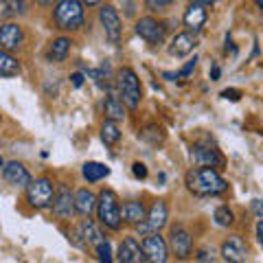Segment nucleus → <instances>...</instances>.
<instances>
[{"mask_svg":"<svg viewBox=\"0 0 263 263\" xmlns=\"http://www.w3.org/2000/svg\"><path fill=\"white\" fill-rule=\"evenodd\" d=\"M184 184L195 195H219L226 191V180L221 178L213 167H197L191 169L184 178Z\"/></svg>","mask_w":263,"mask_h":263,"instance_id":"1","label":"nucleus"},{"mask_svg":"<svg viewBox=\"0 0 263 263\" xmlns=\"http://www.w3.org/2000/svg\"><path fill=\"white\" fill-rule=\"evenodd\" d=\"M53 18L62 31H77L84 24V3L81 0H62L55 5Z\"/></svg>","mask_w":263,"mask_h":263,"instance_id":"2","label":"nucleus"},{"mask_svg":"<svg viewBox=\"0 0 263 263\" xmlns=\"http://www.w3.org/2000/svg\"><path fill=\"white\" fill-rule=\"evenodd\" d=\"M97 217L103 226H108L112 230L121 228V206H119V197L112 189H103L97 197Z\"/></svg>","mask_w":263,"mask_h":263,"instance_id":"3","label":"nucleus"},{"mask_svg":"<svg viewBox=\"0 0 263 263\" xmlns=\"http://www.w3.org/2000/svg\"><path fill=\"white\" fill-rule=\"evenodd\" d=\"M117 86H119V95L123 99V103H125L129 110H136L138 103H141V97H143L141 81H138L136 72L127 68V66H123L117 72Z\"/></svg>","mask_w":263,"mask_h":263,"instance_id":"4","label":"nucleus"},{"mask_svg":"<svg viewBox=\"0 0 263 263\" xmlns=\"http://www.w3.org/2000/svg\"><path fill=\"white\" fill-rule=\"evenodd\" d=\"M167 219H169L167 204L162 200H158V202H154V206L149 209V213H147V217L136 224V230H138V235H143V237L152 235V233H160V230L167 226Z\"/></svg>","mask_w":263,"mask_h":263,"instance_id":"5","label":"nucleus"},{"mask_svg":"<svg viewBox=\"0 0 263 263\" xmlns=\"http://www.w3.org/2000/svg\"><path fill=\"white\" fill-rule=\"evenodd\" d=\"M27 200L35 209H48L55 200V189L48 178H40L27 186Z\"/></svg>","mask_w":263,"mask_h":263,"instance_id":"6","label":"nucleus"},{"mask_svg":"<svg viewBox=\"0 0 263 263\" xmlns=\"http://www.w3.org/2000/svg\"><path fill=\"white\" fill-rule=\"evenodd\" d=\"M99 20H101L103 24V31H105V37H108V42L110 44H119L121 42V18H119V13L114 7L110 5H105L99 9Z\"/></svg>","mask_w":263,"mask_h":263,"instance_id":"7","label":"nucleus"},{"mask_svg":"<svg viewBox=\"0 0 263 263\" xmlns=\"http://www.w3.org/2000/svg\"><path fill=\"white\" fill-rule=\"evenodd\" d=\"M141 246H143V252H145L147 261H152V263H164L167 261V241L160 237V233L145 235Z\"/></svg>","mask_w":263,"mask_h":263,"instance_id":"8","label":"nucleus"},{"mask_svg":"<svg viewBox=\"0 0 263 263\" xmlns=\"http://www.w3.org/2000/svg\"><path fill=\"white\" fill-rule=\"evenodd\" d=\"M136 33L149 44H160L164 40V27L156 18H141L136 22Z\"/></svg>","mask_w":263,"mask_h":263,"instance_id":"9","label":"nucleus"},{"mask_svg":"<svg viewBox=\"0 0 263 263\" xmlns=\"http://www.w3.org/2000/svg\"><path fill=\"white\" fill-rule=\"evenodd\" d=\"M53 213L60 219H70L77 213L75 195H72L66 186H62L60 191H57V195H55V200H53Z\"/></svg>","mask_w":263,"mask_h":263,"instance_id":"10","label":"nucleus"},{"mask_svg":"<svg viewBox=\"0 0 263 263\" xmlns=\"http://www.w3.org/2000/svg\"><path fill=\"white\" fill-rule=\"evenodd\" d=\"M171 250H174V254L178 259H186L189 254H191V248H193V239L191 235H189V230L182 228V226H174L171 228Z\"/></svg>","mask_w":263,"mask_h":263,"instance_id":"11","label":"nucleus"},{"mask_svg":"<svg viewBox=\"0 0 263 263\" xmlns=\"http://www.w3.org/2000/svg\"><path fill=\"white\" fill-rule=\"evenodd\" d=\"M24 40V31L20 24L15 22H7L0 27V48H5V51H15Z\"/></svg>","mask_w":263,"mask_h":263,"instance_id":"12","label":"nucleus"},{"mask_svg":"<svg viewBox=\"0 0 263 263\" xmlns=\"http://www.w3.org/2000/svg\"><path fill=\"white\" fill-rule=\"evenodd\" d=\"M191 158L200 164V167H221V164H224L221 154L217 149H213V147H206V145H193Z\"/></svg>","mask_w":263,"mask_h":263,"instance_id":"13","label":"nucleus"},{"mask_svg":"<svg viewBox=\"0 0 263 263\" xmlns=\"http://www.w3.org/2000/svg\"><path fill=\"white\" fill-rule=\"evenodd\" d=\"M3 178L7 180L9 184L13 186H29L33 180H31V174L27 171V167L20 162H7L5 167H3Z\"/></svg>","mask_w":263,"mask_h":263,"instance_id":"14","label":"nucleus"},{"mask_svg":"<svg viewBox=\"0 0 263 263\" xmlns=\"http://www.w3.org/2000/svg\"><path fill=\"white\" fill-rule=\"evenodd\" d=\"M246 254H248V250H246V243L239 235L230 237V239L224 241V246H221V257L228 263H241V261H246Z\"/></svg>","mask_w":263,"mask_h":263,"instance_id":"15","label":"nucleus"},{"mask_svg":"<svg viewBox=\"0 0 263 263\" xmlns=\"http://www.w3.org/2000/svg\"><path fill=\"white\" fill-rule=\"evenodd\" d=\"M119 259L123 263H141V261H147L145 259V252H143V246L136 241V237H125V239L121 241Z\"/></svg>","mask_w":263,"mask_h":263,"instance_id":"16","label":"nucleus"},{"mask_svg":"<svg viewBox=\"0 0 263 263\" xmlns=\"http://www.w3.org/2000/svg\"><path fill=\"white\" fill-rule=\"evenodd\" d=\"M195 46H197L195 33L184 31V33H178V35H174V40H171V44H169V53L174 57H184L189 53H193Z\"/></svg>","mask_w":263,"mask_h":263,"instance_id":"17","label":"nucleus"},{"mask_svg":"<svg viewBox=\"0 0 263 263\" xmlns=\"http://www.w3.org/2000/svg\"><path fill=\"white\" fill-rule=\"evenodd\" d=\"M182 22H184V27L189 31H202V27L206 24V9H204V5H189V9L184 11L182 15Z\"/></svg>","mask_w":263,"mask_h":263,"instance_id":"18","label":"nucleus"},{"mask_svg":"<svg viewBox=\"0 0 263 263\" xmlns=\"http://www.w3.org/2000/svg\"><path fill=\"white\" fill-rule=\"evenodd\" d=\"M75 204H77V213L84 217H90V213L97 209V195L88 189H79L75 193Z\"/></svg>","mask_w":263,"mask_h":263,"instance_id":"19","label":"nucleus"},{"mask_svg":"<svg viewBox=\"0 0 263 263\" xmlns=\"http://www.w3.org/2000/svg\"><path fill=\"white\" fill-rule=\"evenodd\" d=\"M121 217L127 221V224H138V221H143L147 217V211L143 206V202H136V200H132V202H125L123 204V209H121Z\"/></svg>","mask_w":263,"mask_h":263,"instance_id":"20","label":"nucleus"},{"mask_svg":"<svg viewBox=\"0 0 263 263\" xmlns=\"http://www.w3.org/2000/svg\"><path fill=\"white\" fill-rule=\"evenodd\" d=\"M103 112H105V119L110 121H123L125 119V110H123V99H119L114 92H110L103 101Z\"/></svg>","mask_w":263,"mask_h":263,"instance_id":"21","label":"nucleus"},{"mask_svg":"<svg viewBox=\"0 0 263 263\" xmlns=\"http://www.w3.org/2000/svg\"><path fill=\"white\" fill-rule=\"evenodd\" d=\"M15 75H20V62L9 51L0 48V77H15Z\"/></svg>","mask_w":263,"mask_h":263,"instance_id":"22","label":"nucleus"},{"mask_svg":"<svg viewBox=\"0 0 263 263\" xmlns=\"http://www.w3.org/2000/svg\"><path fill=\"white\" fill-rule=\"evenodd\" d=\"M70 44L72 42L68 37H57L53 42V46H51V51H48V60L55 62V64L64 62L66 57H68V53H70Z\"/></svg>","mask_w":263,"mask_h":263,"instance_id":"23","label":"nucleus"},{"mask_svg":"<svg viewBox=\"0 0 263 263\" xmlns=\"http://www.w3.org/2000/svg\"><path fill=\"white\" fill-rule=\"evenodd\" d=\"M81 237H84V241L86 243H90V246H95V248H97V246L99 243H101V241H105V237H103V233H101V230H99L95 224H92V219H86L84 221V224H81Z\"/></svg>","mask_w":263,"mask_h":263,"instance_id":"24","label":"nucleus"},{"mask_svg":"<svg viewBox=\"0 0 263 263\" xmlns=\"http://www.w3.org/2000/svg\"><path fill=\"white\" fill-rule=\"evenodd\" d=\"M105 176H110V167H105L101 162H86L84 164V178L88 182H99Z\"/></svg>","mask_w":263,"mask_h":263,"instance_id":"25","label":"nucleus"},{"mask_svg":"<svg viewBox=\"0 0 263 263\" xmlns=\"http://www.w3.org/2000/svg\"><path fill=\"white\" fill-rule=\"evenodd\" d=\"M101 138H103V143L112 147V145H117L121 141V132L117 127V121H110V119H105V123L101 125Z\"/></svg>","mask_w":263,"mask_h":263,"instance_id":"26","label":"nucleus"},{"mask_svg":"<svg viewBox=\"0 0 263 263\" xmlns=\"http://www.w3.org/2000/svg\"><path fill=\"white\" fill-rule=\"evenodd\" d=\"M20 11H22V0H0V20H7Z\"/></svg>","mask_w":263,"mask_h":263,"instance_id":"27","label":"nucleus"},{"mask_svg":"<svg viewBox=\"0 0 263 263\" xmlns=\"http://www.w3.org/2000/svg\"><path fill=\"white\" fill-rule=\"evenodd\" d=\"M213 219H215L217 226H233L235 215H233V211H230L228 206H217L215 213H213Z\"/></svg>","mask_w":263,"mask_h":263,"instance_id":"28","label":"nucleus"},{"mask_svg":"<svg viewBox=\"0 0 263 263\" xmlns=\"http://www.w3.org/2000/svg\"><path fill=\"white\" fill-rule=\"evenodd\" d=\"M97 259L99 261H105V263L112 261V246L108 241H101V243L97 246Z\"/></svg>","mask_w":263,"mask_h":263,"instance_id":"29","label":"nucleus"},{"mask_svg":"<svg viewBox=\"0 0 263 263\" xmlns=\"http://www.w3.org/2000/svg\"><path fill=\"white\" fill-rule=\"evenodd\" d=\"M195 66H197V57H193V60H189L182 68H180L176 75H174V79H186V77H191V72L195 70Z\"/></svg>","mask_w":263,"mask_h":263,"instance_id":"30","label":"nucleus"},{"mask_svg":"<svg viewBox=\"0 0 263 263\" xmlns=\"http://www.w3.org/2000/svg\"><path fill=\"white\" fill-rule=\"evenodd\" d=\"M174 0H145L147 9L149 11H158V9H164V7H169Z\"/></svg>","mask_w":263,"mask_h":263,"instance_id":"31","label":"nucleus"},{"mask_svg":"<svg viewBox=\"0 0 263 263\" xmlns=\"http://www.w3.org/2000/svg\"><path fill=\"white\" fill-rule=\"evenodd\" d=\"M250 211H252V215L257 219H263V200H252Z\"/></svg>","mask_w":263,"mask_h":263,"instance_id":"32","label":"nucleus"},{"mask_svg":"<svg viewBox=\"0 0 263 263\" xmlns=\"http://www.w3.org/2000/svg\"><path fill=\"white\" fill-rule=\"evenodd\" d=\"M132 171H134V176L136 178H147V167H145V164L143 162H134V164H132Z\"/></svg>","mask_w":263,"mask_h":263,"instance_id":"33","label":"nucleus"},{"mask_svg":"<svg viewBox=\"0 0 263 263\" xmlns=\"http://www.w3.org/2000/svg\"><path fill=\"white\" fill-rule=\"evenodd\" d=\"M221 97L230 99V101H237V99H239V92H237V90H224V92H221Z\"/></svg>","mask_w":263,"mask_h":263,"instance_id":"34","label":"nucleus"},{"mask_svg":"<svg viewBox=\"0 0 263 263\" xmlns=\"http://www.w3.org/2000/svg\"><path fill=\"white\" fill-rule=\"evenodd\" d=\"M70 79H72V86L75 88H81V84H84V75H81V72H75Z\"/></svg>","mask_w":263,"mask_h":263,"instance_id":"35","label":"nucleus"},{"mask_svg":"<svg viewBox=\"0 0 263 263\" xmlns=\"http://www.w3.org/2000/svg\"><path fill=\"white\" fill-rule=\"evenodd\" d=\"M257 237H259V243L263 246V219H259V224H257Z\"/></svg>","mask_w":263,"mask_h":263,"instance_id":"36","label":"nucleus"},{"mask_svg":"<svg viewBox=\"0 0 263 263\" xmlns=\"http://www.w3.org/2000/svg\"><path fill=\"white\" fill-rule=\"evenodd\" d=\"M197 261H213V257H211L206 250H202L200 254H197Z\"/></svg>","mask_w":263,"mask_h":263,"instance_id":"37","label":"nucleus"},{"mask_svg":"<svg viewBox=\"0 0 263 263\" xmlns=\"http://www.w3.org/2000/svg\"><path fill=\"white\" fill-rule=\"evenodd\" d=\"M42 7H55L57 3H62V0H37Z\"/></svg>","mask_w":263,"mask_h":263,"instance_id":"38","label":"nucleus"},{"mask_svg":"<svg viewBox=\"0 0 263 263\" xmlns=\"http://www.w3.org/2000/svg\"><path fill=\"white\" fill-rule=\"evenodd\" d=\"M211 79H219V66H213V70H211Z\"/></svg>","mask_w":263,"mask_h":263,"instance_id":"39","label":"nucleus"},{"mask_svg":"<svg viewBox=\"0 0 263 263\" xmlns=\"http://www.w3.org/2000/svg\"><path fill=\"white\" fill-rule=\"evenodd\" d=\"M189 3H193V5H204V7H206V5H211V0H189Z\"/></svg>","mask_w":263,"mask_h":263,"instance_id":"40","label":"nucleus"},{"mask_svg":"<svg viewBox=\"0 0 263 263\" xmlns=\"http://www.w3.org/2000/svg\"><path fill=\"white\" fill-rule=\"evenodd\" d=\"M81 3H84V5H88V7H95V5H99V3H101V0H81Z\"/></svg>","mask_w":263,"mask_h":263,"instance_id":"41","label":"nucleus"},{"mask_svg":"<svg viewBox=\"0 0 263 263\" xmlns=\"http://www.w3.org/2000/svg\"><path fill=\"white\" fill-rule=\"evenodd\" d=\"M257 5H259V7H263V0H257Z\"/></svg>","mask_w":263,"mask_h":263,"instance_id":"42","label":"nucleus"},{"mask_svg":"<svg viewBox=\"0 0 263 263\" xmlns=\"http://www.w3.org/2000/svg\"><path fill=\"white\" fill-rule=\"evenodd\" d=\"M0 167H5V164H3V158H0Z\"/></svg>","mask_w":263,"mask_h":263,"instance_id":"43","label":"nucleus"}]
</instances>
